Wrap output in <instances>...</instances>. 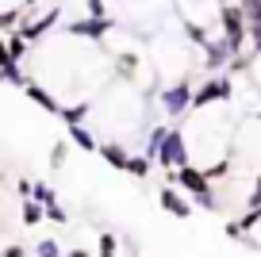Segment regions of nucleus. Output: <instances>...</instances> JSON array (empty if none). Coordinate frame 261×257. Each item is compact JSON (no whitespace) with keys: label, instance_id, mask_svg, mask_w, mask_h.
Instances as JSON below:
<instances>
[{"label":"nucleus","instance_id":"f257e3e1","mask_svg":"<svg viewBox=\"0 0 261 257\" xmlns=\"http://www.w3.org/2000/svg\"><path fill=\"white\" fill-rule=\"evenodd\" d=\"M219 35L230 42L234 54H242V50L250 46V23H246L238 0H234V4H219Z\"/></svg>","mask_w":261,"mask_h":257},{"label":"nucleus","instance_id":"f03ea898","mask_svg":"<svg viewBox=\"0 0 261 257\" xmlns=\"http://www.w3.org/2000/svg\"><path fill=\"white\" fill-rule=\"evenodd\" d=\"M158 165L162 169H180V165H188V161H192V142H188V135L180 127H169L165 131V138H162V146H158Z\"/></svg>","mask_w":261,"mask_h":257},{"label":"nucleus","instance_id":"7ed1b4c3","mask_svg":"<svg viewBox=\"0 0 261 257\" xmlns=\"http://www.w3.org/2000/svg\"><path fill=\"white\" fill-rule=\"evenodd\" d=\"M192 81L188 77H177L169 81V85H162L158 89V108H162V115H169V119H177V115L192 112Z\"/></svg>","mask_w":261,"mask_h":257},{"label":"nucleus","instance_id":"20e7f679","mask_svg":"<svg viewBox=\"0 0 261 257\" xmlns=\"http://www.w3.org/2000/svg\"><path fill=\"white\" fill-rule=\"evenodd\" d=\"M230 96H234L230 73H215L212 81H204V85L192 92V112H207V108H215V104H230Z\"/></svg>","mask_w":261,"mask_h":257},{"label":"nucleus","instance_id":"39448f33","mask_svg":"<svg viewBox=\"0 0 261 257\" xmlns=\"http://www.w3.org/2000/svg\"><path fill=\"white\" fill-rule=\"evenodd\" d=\"M112 16H85V19H73V23L65 27V35H73V39H85V42H100L108 39L112 31Z\"/></svg>","mask_w":261,"mask_h":257},{"label":"nucleus","instance_id":"423d86ee","mask_svg":"<svg viewBox=\"0 0 261 257\" xmlns=\"http://www.w3.org/2000/svg\"><path fill=\"white\" fill-rule=\"evenodd\" d=\"M180 4V23H219V4L215 0H177Z\"/></svg>","mask_w":261,"mask_h":257},{"label":"nucleus","instance_id":"0eeeda50","mask_svg":"<svg viewBox=\"0 0 261 257\" xmlns=\"http://www.w3.org/2000/svg\"><path fill=\"white\" fill-rule=\"evenodd\" d=\"M173 185H180L188 196H200V192H212V177H207V169H200V165H180V169H173Z\"/></svg>","mask_w":261,"mask_h":257},{"label":"nucleus","instance_id":"6e6552de","mask_svg":"<svg viewBox=\"0 0 261 257\" xmlns=\"http://www.w3.org/2000/svg\"><path fill=\"white\" fill-rule=\"evenodd\" d=\"M58 19H62V4H50L46 16L31 19V23H19V35H23L27 42H42V39H46V35L58 27Z\"/></svg>","mask_w":261,"mask_h":257},{"label":"nucleus","instance_id":"1a4fd4ad","mask_svg":"<svg viewBox=\"0 0 261 257\" xmlns=\"http://www.w3.org/2000/svg\"><path fill=\"white\" fill-rule=\"evenodd\" d=\"M180 192H185L180 185H165V188H158V203H162V208L169 211L173 219H188V215L196 211V203H188Z\"/></svg>","mask_w":261,"mask_h":257},{"label":"nucleus","instance_id":"9d476101","mask_svg":"<svg viewBox=\"0 0 261 257\" xmlns=\"http://www.w3.org/2000/svg\"><path fill=\"white\" fill-rule=\"evenodd\" d=\"M23 92H27V100H31L35 108H42V112H50V115H58V112H62L58 96L46 89V85H39V81H27V85H23Z\"/></svg>","mask_w":261,"mask_h":257},{"label":"nucleus","instance_id":"9b49d317","mask_svg":"<svg viewBox=\"0 0 261 257\" xmlns=\"http://www.w3.org/2000/svg\"><path fill=\"white\" fill-rule=\"evenodd\" d=\"M65 131H69V142H73L77 150H85V153H96L100 150V138L92 135L89 123H73V127H65Z\"/></svg>","mask_w":261,"mask_h":257},{"label":"nucleus","instance_id":"f8f14e48","mask_svg":"<svg viewBox=\"0 0 261 257\" xmlns=\"http://www.w3.org/2000/svg\"><path fill=\"white\" fill-rule=\"evenodd\" d=\"M139 69H142V58H139V54H130V50H127V54H119V58H115V77H119V81H127V85H135Z\"/></svg>","mask_w":261,"mask_h":257},{"label":"nucleus","instance_id":"ddd939ff","mask_svg":"<svg viewBox=\"0 0 261 257\" xmlns=\"http://www.w3.org/2000/svg\"><path fill=\"white\" fill-rule=\"evenodd\" d=\"M89 112H92V100L85 96V100H77V104H62V112H58V115H62L65 127H73V123H85V119H89Z\"/></svg>","mask_w":261,"mask_h":257},{"label":"nucleus","instance_id":"4468645a","mask_svg":"<svg viewBox=\"0 0 261 257\" xmlns=\"http://www.w3.org/2000/svg\"><path fill=\"white\" fill-rule=\"evenodd\" d=\"M96 153H100V158H104L112 169H127V158H130L127 146H119V142H100V150H96Z\"/></svg>","mask_w":261,"mask_h":257},{"label":"nucleus","instance_id":"2eb2a0df","mask_svg":"<svg viewBox=\"0 0 261 257\" xmlns=\"http://www.w3.org/2000/svg\"><path fill=\"white\" fill-rule=\"evenodd\" d=\"M42 219H46V208H42L35 196H27L23 208H19V223H23V226H39Z\"/></svg>","mask_w":261,"mask_h":257},{"label":"nucleus","instance_id":"dca6fc26","mask_svg":"<svg viewBox=\"0 0 261 257\" xmlns=\"http://www.w3.org/2000/svg\"><path fill=\"white\" fill-rule=\"evenodd\" d=\"M154 165H158V161L142 150V153H130V158H127V169H123V173H130V177L142 181V177H150V169H154Z\"/></svg>","mask_w":261,"mask_h":257},{"label":"nucleus","instance_id":"f3484780","mask_svg":"<svg viewBox=\"0 0 261 257\" xmlns=\"http://www.w3.org/2000/svg\"><path fill=\"white\" fill-rule=\"evenodd\" d=\"M4 39H8V50H12V58H16V62H23V54H27V46H31V42H27L23 35H19V27H16V31H8Z\"/></svg>","mask_w":261,"mask_h":257},{"label":"nucleus","instance_id":"a211bd4d","mask_svg":"<svg viewBox=\"0 0 261 257\" xmlns=\"http://www.w3.org/2000/svg\"><path fill=\"white\" fill-rule=\"evenodd\" d=\"M238 8H242L246 23H261V0H238Z\"/></svg>","mask_w":261,"mask_h":257},{"label":"nucleus","instance_id":"6ab92c4d","mask_svg":"<svg viewBox=\"0 0 261 257\" xmlns=\"http://www.w3.org/2000/svg\"><path fill=\"white\" fill-rule=\"evenodd\" d=\"M16 27H19V8H0V31L8 35Z\"/></svg>","mask_w":261,"mask_h":257},{"label":"nucleus","instance_id":"aec40b11","mask_svg":"<svg viewBox=\"0 0 261 257\" xmlns=\"http://www.w3.org/2000/svg\"><path fill=\"white\" fill-rule=\"evenodd\" d=\"M192 203H196V208H204V211H219V196H215V188H212V192L192 196Z\"/></svg>","mask_w":261,"mask_h":257},{"label":"nucleus","instance_id":"412c9836","mask_svg":"<svg viewBox=\"0 0 261 257\" xmlns=\"http://www.w3.org/2000/svg\"><path fill=\"white\" fill-rule=\"evenodd\" d=\"M115 249H119V238H115L112 230H104L96 238V253H115Z\"/></svg>","mask_w":261,"mask_h":257},{"label":"nucleus","instance_id":"4be33fe9","mask_svg":"<svg viewBox=\"0 0 261 257\" xmlns=\"http://www.w3.org/2000/svg\"><path fill=\"white\" fill-rule=\"evenodd\" d=\"M35 200H39L42 203V208H50V203H58V196H54V188H50V185H35Z\"/></svg>","mask_w":261,"mask_h":257},{"label":"nucleus","instance_id":"5701e85b","mask_svg":"<svg viewBox=\"0 0 261 257\" xmlns=\"http://www.w3.org/2000/svg\"><path fill=\"white\" fill-rule=\"evenodd\" d=\"M35 253H39V257H62V246H58L54 238H42L39 246H35Z\"/></svg>","mask_w":261,"mask_h":257},{"label":"nucleus","instance_id":"b1692460","mask_svg":"<svg viewBox=\"0 0 261 257\" xmlns=\"http://www.w3.org/2000/svg\"><path fill=\"white\" fill-rule=\"evenodd\" d=\"M207 169V177H227V173H230V158H219V161H212V165H204Z\"/></svg>","mask_w":261,"mask_h":257},{"label":"nucleus","instance_id":"393cba45","mask_svg":"<svg viewBox=\"0 0 261 257\" xmlns=\"http://www.w3.org/2000/svg\"><path fill=\"white\" fill-rule=\"evenodd\" d=\"M46 223H58V226H65V223H69V215H65V208H62V203H50V208H46Z\"/></svg>","mask_w":261,"mask_h":257},{"label":"nucleus","instance_id":"a878e982","mask_svg":"<svg viewBox=\"0 0 261 257\" xmlns=\"http://www.w3.org/2000/svg\"><path fill=\"white\" fill-rule=\"evenodd\" d=\"M65 158H69V142H58V146H54V153H50V165L62 169V165H65Z\"/></svg>","mask_w":261,"mask_h":257},{"label":"nucleus","instance_id":"bb28decb","mask_svg":"<svg viewBox=\"0 0 261 257\" xmlns=\"http://www.w3.org/2000/svg\"><path fill=\"white\" fill-rule=\"evenodd\" d=\"M246 208H261V173H257V181H253L250 196H246Z\"/></svg>","mask_w":261,"mask_h":257},{"label":"nucleus","instance_id":"cd10ccee","mask_svg":"<svg viewBox=\"0 0 261 257\" xmlns=\"http://www.w3.org/2000/svg\"><path fill=\"white\" fill-rule=\"evenodd\" d=\"M250 50L261 54V23H250Z\"/></svg>","mask_w":261,"mask_h":257},{"label":"nucleus","instance_id":"c85d7f7f","mask_svg":"<svg viewBox=\"0 0 261 257\" xmlns=\"http://www.w3.org/2000/svg\"><path fill=\"white\" fill-rule=\"evenodd\" d=\"M4 65H16V58H12V50H8V39H0V69Z\"/></svg>","mask_w":261,"mask_h":257},{"label":"nucleus","instance_id":"c756f323","mask_svg":"<svg viewBox=\"0 0 261 257\" xmlns=\"http://www.w3.org/2000/svg\"><path fill=\"white\" fill-rule=\"evenodd\" d=\"M85 8H89V16H108V4H104V0H85Z\"/></svg>","mask_w":261,"mask_h":257},{"label":"nucleus","instance_id":"7c9ffc66","mask_svg":"<svg viewBox=\"0 0 261 257\" xmlns=\"http://www.w3.org/2000/svg\"><path fill=\"white\" fill-rule=\"evenodd\" d=\"M4 257H27V249L19 242H12V246H4Z\"/></svg>","mask_w":261,"mask_h":257},{"label":"nucleus","instance_id":"2f4dec72","mask_svg":"<svg viewBox=\"0 0 261 257\" xmlns=\"http://www.w3.org/2000/svg\"><path fill=\"white\" fill-rule=\"evenodd\" d=\"M16 192H19V196H23V200H27V196L35 192V185H31V181H16Z\"/></svg>","mask_w":261,"mask_h":257},{"label":"nucleus","instance_id":"473e14b6","mask_svg":"<svg viewBox=\"0 0 261 257\" xmlns=\"http://www.w3.org/2000/svg\"><path fill=\"white\" fill-rule=\"evenodd\" d=\"M250 73H253V81H257V89H261V54H253V65H250Z\"/></svg>","mask_w":261,"mask_h":257},{"label":"nucleus","instance_id":"72a5a7b5","mask_svg":"<svg viewBox=\"0 0 261 257\" xmlns=\"http://www.w3.org/2000/svg\"><path fill=\"white\" fill-rule=\"evenodd\" d=\"M69 257H92L89 249H69Z\"/></svg>","mask_w":261,"mask_h":257},{"label":"nucleus","instance_id":"f704fd0d","mask_svg":"<svg viewBox=\"0 0 261 257\" xmlns=\"http://www.w3.org/2000/svg\"><path fill=\"white\" fill-rule=\"evenodd\" d=\"M96 257H119V249H115V253H96Z\"/></svg>","mask_w":261,"mask_h":257},{"label":"nucleus","instance_id":"c9c22d12","mask_svg":"<svg viewBox=\"0 0 261 257\" xmlns=\"http://www.w3.org/2000/svg\"><path fill=\"white\" fill-rule=\"evenodd\" d=\"M23 4H27V8H35V4H39V0H23Z\"/></svg>","mask_w":261,"mask_h":257},{"label":"nucleus","instance_id":"e433bc0d","mask_svg":"<svg viewBox=\"0 0 261 257\" xmlns=\"http://www.w3.org/2000/svg\"><path fill=\"white\" fill-rule=\"evenodd\" d=\"M0 257H4V249H0Z\"/></svg>","mask_w":261,"mask_h":257},{"label":"nucleus","instance_id":"4c0bfd02","mask_svg":"<svg viewBox=\"0 0 261 257\" xmlns=\"http://www.w3.org/2000/svg\"><path fill=\"white\" fill-rule=\"evenodd\" d=\"M257 253H261V246H257Z\"/></svg>","mask_w":261,"mask_h":257}]
</instances>
